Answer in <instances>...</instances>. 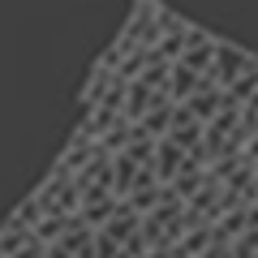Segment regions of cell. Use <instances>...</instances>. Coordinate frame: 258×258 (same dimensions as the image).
Instances as JSON below:
<instances>
[{"instance_id":"obj_1","label":"cell","mask_w":258,"mask_h":258,"mask_svg":"<svg viewBox=\"0 0 258 258\" xmlns=\"http://www.w3.org/2000/svg\"><path fill=\"white\" fill-rule=\"evenodd\" d=\"M35 207L43 220H64V215H78V181L74 172H64V168H52V176H47L43 185H39L35 194ZM39 220V224H43Z\"/></svg>"},{"instance_id":"obj_2","label":"cell","mask_w":258,"mask_h":258,"mask_svg":"<svg viewBox=\"0 0 258 258\" xmlns=\"http://www.w3.org/2000/svg\"><path fill=\"white\" fill-rule=\"evenodd\" d=\"M0 258H5V254H0Z\"/></svg>"}]
</instances>
